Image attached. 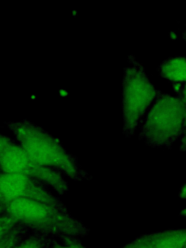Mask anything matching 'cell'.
<instances>
[{"instance_id":"1","label":"cell","mask_w":186,"mask_h":248,"mask_svg":"<svg viewBox=\"0 0 186 248\" xmlns=\"http://www.w3.org/2000/svg\"><path fill=\"white\" fill-rule=\"evenodd\" d=\"M7 215L26 226L30 232L52 238H78L88 234L89 231L68 211L38 201L20 198L6 207Z\"/></svg>"},{"instance_id":"2","label":"cell","mask_w":186,"mask_h":248,"mask_svg":"<svg viewBox=\"0 0 186 248\" xmlns=\"http://www.w3.org/2000/svg\"><path fill=\"white\" fill-rule=\"evenodd\" d=\"M141 128L140 139L152 147H170L186 129V102L160 90Z\"/></svg>"},{"instance_id":"3","label":"cell","mask_w":186,"mask_h":248,"mask_svg":"<svg viewBox=\"0 0 186 248\" xmlns=\"http://www.w3.org/2000/svg\"><path fill=\"white\" fill-rule=\"evenodd\" d=\"M13 130L20 147L32 160L59 169L72 178L79 176V170L74 158L43 131L24 123L16 124Z\"/></svg>"},{"instance_id":"4","label":"cell","mask_w":186,"mask_h":248,"mask_svg":"<svg viewBox=\"0 0 186 248\" xmlns=\"http://www.w3.org/2000/svg\"><path fill=\"white\" fill-rule=\"evenodd\" d=\"M128 59L132 66L124 68L122 84L123 133L127 137L133 135L140 120L159 91L149 81L143 66L131 55Z\"/></svg>"},{"instance_id":"5","label":"cell","mask_w":186,"mask_h":248,"mask_svg":"<svg viewBox=\"0 0 186 248\" xmlns=\"http://www.w3.org/2000/svg\"><path fill=\"white\" fill-rule=\"evenodd\" d=\"M0 167L4 172L20 173L42 181L61 194L67 190V183L59 173L35 162L20 146L11 143L3 152Z\"/></svg>"},{"instance_id":"6","label":"cell","mask_w":186,"mask_h":248,"mask_svg":"<svg viewBox=\"0 0 186 248\" xmlns=\"http://www.w3.org/2000/svg\"><path fill=\"white\" fill-rule=\"evenodd\" d=\"M20 198L38 201L67 211L59 198L36 184L31 177L20 173L0 174V201L7 204Z\"/></svg>"},{"instance_id":"7","label":"cell","mask_w":186,"mask_h":248,"mask_svg":"<svg viewBox=\"0 0 186 248\" xmlns=\"http://www.w3.org/2000/svg\"><path fill=\"white\" fill-rule=\"evenodd\" d=\"M185 243V231L177 230L143 236L127 248H184Z\"/></svg>"},{"instance_id":"8","label":"cell","mask_w":186,"mask_h":248,"mask_svg":"<svg viewBox=\"0 0 186 248\" xmlns=\"http://www.w3.org/2000/svg\"><path fill=\"white\" fill-rule=\"evenodd\" d=\"M186 66L184 57H170L162 62L157 70L162 78L172 83L173 86L185 85Z\"/></svg>"},{"instance_id":"9","label":"cell","mask_w":186,"mask_h":248,"mask_svg":"<svg viewBox=\"0 0 186 248\" xmlns=\"http://www.w3.org/2000/svg\"><path fill=\"white\" fill-rule=\"evenodd\" d=\"M52 238L30 232L14 248H49Z\"/></svg>"},{"instance_id":"10","label":"cell","mask_w":186,"mask_h":248,"mask_svg":"<svg viewBox=\"0 0 186 248\" xmlns=\"http://www.w3.org/2000/svg\"><path fill=\"white\" fill-rule=\"evenodd\" d=\"M78 238L66 237L53 238L49 248H81Z\"/></svg>"},{"instance_id":"11","label":"cell","mask_w":186,"mask_h":248,"mask_svg":"<svg viewBox=\"0 0 186 248\" xmlns=\"http://www.w3.org/2000/svg\"><path fill=\"white\" fill-rule=\"evenodd\" d=\"M10 143L8 139L0 136V163L3 152L6 147Z\"/></svg>"},{"instance_id":"12","label":"cell","mask_w":186,"mask_h":248,"mask_svg":"<svg viewBox=\"0 0 186 248\" xmlns=\"http://www.w3.org/2000/svg\"><path fill=\"white\" fill-rule=\"evenodd\" d=\"M59 91L60 95L62 97L66 96L68 94L67 91L64 89H61Z\"/></svg>"},{"instance_id":"13","label":"cell","mask_w":186,"mask_h":248,"mask_svg":"<svg viewBox=\"0 0 186 248\" xmlns=\"http://www.w3.org/2000/svg\"><path fill=\"white\" fill-rule=\"evenodd\" d=\"M181 196L182 197L185 198V185H184V187L182 188V191L181 192Z\"/></svg>"},{"instance_id":"14","label":"cell","mask_w":186,"mask_h":248,"mask_svg":"<svg viewBox=\"0 0 186 248\" xmlns=\"http://www.w3.org/2000/svg\"><path fill=\"white\" fill-rule=\"evenodd\" d=\"M81 248H85L82 245H81Z\"/></svg>"},{"instance_id":"15","label":"cell","mask_w":186,"mask_h":248,"mask_svg":"<svg viewBox=\"0 0 186 248\" xmlns=\"http://www.w3.org/2000/svg\"></svg>"}]
</instances>
